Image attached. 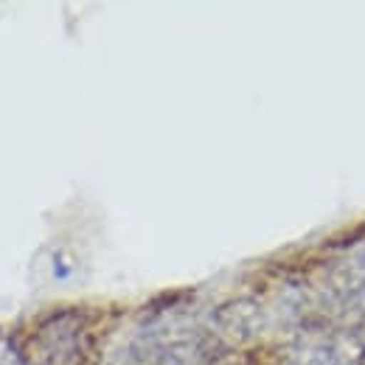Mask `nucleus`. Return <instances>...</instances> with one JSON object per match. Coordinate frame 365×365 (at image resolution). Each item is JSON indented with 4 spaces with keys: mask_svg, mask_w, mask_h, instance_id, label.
Returning a JSON list of instances; mask_svg holds the SVG:
<instances>
[{
    "mask_svg": "<svg viewBox=\"0 0 365 365\" xmlns=\"http://www.w3.org/2000/svg\"><path fill=\"white\" fill-rule=\"evenodd\" d=\"M0 365H26L23 351L17 349V343L6 331H0Z\"/></svg>",
    "mask_w": 365,
    "mask_h": 365,
    "instance_id": "obj_1",
    "label": "nucleus"
}]
</instances>
